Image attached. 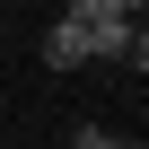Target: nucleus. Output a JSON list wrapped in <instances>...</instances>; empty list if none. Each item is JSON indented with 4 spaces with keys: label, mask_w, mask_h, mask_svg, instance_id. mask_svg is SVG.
I'll return each mask as SVG.
<instances>
[{
    "label": "nucleus",
    "mask_w": 149,
    "mask_h": 149,
    "mask_svg": "<svg viewBox=\"0 0 149 149\" xmlns=\"http://www.w3.org/2000/svg\"><path fill=\"white\" fill-rule=\"evenodd\" d=\"M44 61H53V70H88V26H79V18H53V26H44Z\"/></svg>",
    "instance_id": "nucleus-1"
},
{
    "label": "nucleus",
    "mask_w": 149,
    "mask_h": 149,
    "mask_svg": "<svg viewBox=\"0 0 149 149\" xmlns=\"http://www.w3.org/2000/svg\"><path fill=\"white\" fill-rule=\"evenodd\" d=\"M132 26L140 18H97L88 26V61H132Z\"/></svg>",
    "instance_id": "nucleus-2"
},
{
    "label": "nucleus",
    "mask_w": 149,
    "mask_h": 149,
    "mask_svg": "<svg viewBox=\"0 0 149 149\" xmlns=\"http://www.w3.org/2000/svg\"><path fill=\"white\" fill-rule=\"evenodd\" d=\"M140 9H149V0H123V18H140Z\"/></svg>",
    "instance_id": "nucleus-6"
},
{
    "label": "nucleus",
    "mask_w": 149,
    "mask_h": 149,
    "mask_svg": "<svg viewBox=\"0 0 149 149\" xmlns=\"http://www.w3.org/2000/svg\"><path fill=\"white\" fill-rule=\"evenodd\" d=\"M132 70H140V79H149V18L132 26Z\"/></svg>",
    "instance_id": "nucleus-5"
},
{
    "label": "nucleus",
    "mask_w": 149,
    "mask_h": 149,
    "mask_svg": "<svg viewBox=\"0 0 149 149\" xmlns=\"http://www.w3.org/2000/svg\"><path fill=\"white\" fill-rule=\"evenodd\" d=\"M70 149H149V140H123V132H105V123H79Z\"/></svg>",
    "instance_id": "nucleus-3"
},
{
    "label": "nucleus",
    "mask_w": 149,
    "mask_h": 149,
    "mask_svg": "<svg viewBox=\"0 0 149 149\" xmlns=\"http://www.w3.org/2000/svg\"><path fill=\"white\" fill-rule=\"evenodd\" d=\"M61 18H79V26H97V18H123V0H61Z\"/></svg>",
    "instance_id": "nucleus-4"
}]
</instances>
